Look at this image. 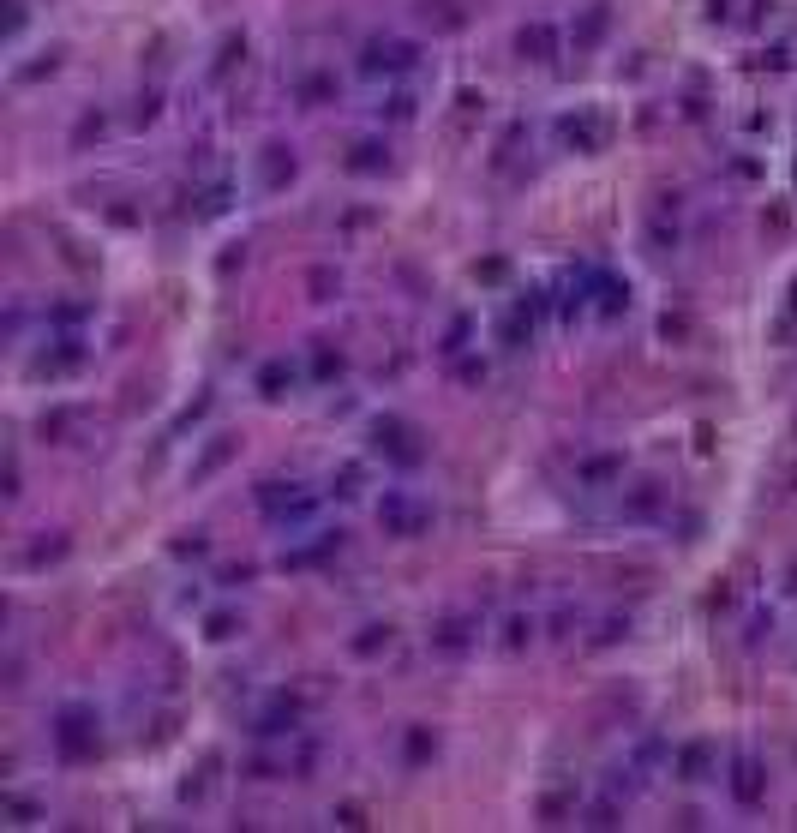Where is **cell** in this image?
Listing matches in <instances>:
<instances>
[{
	"label": "cell",
	"instance_id": "6da1fadb",
	"mask_svg": "<svg viewBox=\"0 0 797 833\" xmlns=\"http://www.w3.org/2000/svg\"><path fill=\"white\" fill-rule=\"evenodd\" d=\"M48 744H54V756L66 768H84V762L102 756V720L90 708H60L54 726H48Z\"/></svg>",
	"mask_w": 797,
	"mask_h": 833
},
{
	"label": "cell",
	"instance_id": "7a4b0ae2",
	"mask_svg": "<svg viewBox=\"0 0 797 833\" xmlns=\"http://www.w3.org/2000/svg\"><path fill=\"white\" fill-rule=\"evenodd\" d=\"M258 510H264L282 534H294V528H312V522H318V492H306L300 480H264V486H258Z\"/></svg>",
	"mask_w": 797,
	"mask_h": 833
},
{
	"label": "cell",
	"instance_id": "3957f363",
	"mask_svg": "<svg viewBox=\"0 0 797 833\" xmlns=\"http://www.w3.org/2000/svg\"><path fill=\"white\" fill-rule=\"evenodd\" d=\"M378 528H384L390 540H420V534L432 528V504L414 498V492H402V486H390V492L378 498Z\"/></svg>",
	"mask_w": 797,
	"mask_h": 833
},
{
	"label": "cell",
	"instance_id": "277c9868",
	"mask_svg": "<svg viewBox=\"0 0 797 833\" xmlns=\"http://www.w3.org/2000/svg\"><path fill=\"white\" fill-rule=\"evenodd\" d=\"M414 66H420V48L408 36H372L360 48V72L366 78H408Z\"/></svg>",
	"mask_w": 797,
	"mask_h": 833
},
{
	"label": "cell",
	"instance_id": "5b68a950",
	"mask_svg": "<svg viewBox=\"0 0 797 833\" xmlns=\"http://www.w3.org/2000/svg\"><path fill=\"white\" fill-rule=\"evenodd\" d=\"M372 450H378L384 462H396V468H420V456H426L420 432H414L402 414H378V420H372Z\"/></svg>",
	"mask_w": 797,
	"mask_h": 833
},
{
	"label": "cell",
	"instance_id": "8992f818",
	"mask_svg": "<svg viewBox=\"0 0 797 833\" xmlns=\"http://www.w3.org/2000/svg\"><path fill=\"white\" fill-rule=\"evenodd\" d=\"M426 648H432L438 660L474 654V648H480V618H438V624L426 630Z\"/></svg>",
	"mask_w": 797,
	"mask_h": 833
},
{
	"label": "cell",
	"instance_id": "52a82bcc",
	"mask_svg": "<svg viewBox=\"0 0 797 833\" xmlns=\"http://www.w3.org/2000/svg\"><path fill=\"white\" fill-rule=\"evenodd\" d=\"M552 132H558V144H564V150H576V156H594V150H606V120H600L594 108H582V114H564Z\"/></svg>",
	"mask_w": 797,
	"mask_h": 833
},
{
	"label": "cell",
	"instance_id": "ba28073f",
	"mask_svg": "<svg viewBox=\"0 0 797 833\" xmlns=\"http://www.w3.org/2000/svg\"><path fill=\"white\" fill-rule=\"evenodd\" d=\"M732 804L738 810H762L768 804V768H762V756H732Z\"/></svg>",
	"mask_w": 797,
	"mask_h": 833
},
{
	"label": "cell",
	"instance_id": "9c48e42d",
	"mask_svg": "<svg viewBox=\"0 0 797 833\" xmlns=\"http://www.w3.org/2000/svg\"><path fill=\"white\" fill-rule=\"evenodd\" d=\"M300 174V162H294V150L282 144V138H270L264 150H258V180H264V192H282L288 180Z\"/></svg>",
	"mask_w": 797,
	"mask_h": 833
},
{
	"label": "cell",
	"instance_id": "30bf717a",
	"mask_svg": "<svg viewBox=\"0 0 797 833\" xmlns=\"http://www.w3.org/2000/svg\"><path fill=\"white\" fill-rule=\"evenodd\" d=\"M516 54H522V60H534V66H552V60H558V30H552L546 18L522 24V30H516Z\"/></svg>",
	"mask_w": 797,
	"mask_h": 833
},
{
	"label": "cell",
	"instance_id": "8fae6325",
	"mask_svg": "<svg viewBox=\"0 0 797 833\" xmlns=\"http://www.w3.org/2000/svg\"><path fill=\"white\" fill-rule=\"evenodd\" d=\"M234 456H240V438H234V432H216V438H210V444L192 456V486H204L210 474H222Z\"/></svg>",
	"mask_w": 797,
	"mask_h": 833
},
{
	"label": "cell",
	"instance_id": "7c38bea8",
	"mask_svg": "<svg viewBox=\"0 0 797 833\" xmlns=\"http://www.w3.org/2000/svg\"><path fill=\"white\" fill-rule=\"evenodd\" d=\"M672 774H678L684 786H702V780L714 774V744H708V738H690V744H678V756H672Z\"/></svg>",
	"mask_w": 797,
	"mask_h": 833
},
{
	"label": "cell",
	"instance_id": "4fadbf2b",
	"mask_svg": "<svg viewBox=\"0 0 797 833\" xmlns=\"http://www.w3.org/2000/svg\"><path fill=\"white\" fill-rule=\"evenodd\" d=\"M606 30H612V6H606V0H594V6H582V18L570 24V42H576V54H588V48H600V42H606Z\"/></svg>",
	"mask_w": 797,
	"mask_h": 833
},
{
	"label": "cell",
	"instance_id": "5bb4252c",
	"mask_svg": "<svg viewBox=\"0 0 797 833\" xmlns=\"http://www.w3.org/2000/svg\"><path fill=\"white\" fill-rule=\"evenodd\" d=\"M414 12H420V24H426L432 36H456V30H468V6H462V0H420Z\"/></svg>",
	"mask_w": 797,
	"mask_h": 833
},
{
	"label": "cell",
	"instance_id": "9a60e30c",
	"mask_svg": "<svg viewBox=\"0 0 797 833\" xmlns=\"http://www.w3.org/2000/svg\"><path fill=\"white\" fill-rule=\"evenodd\" d=\"M660 504H666V492H660V480H636V486L624 492V504H618V516H624V522H648V516H660Z\"/></svg>",
	"mask_w": 797,
	"mask_h": 833
},
{
	"label": "cell",
	"instance_id": "2e32d148",
	"mask_svg": "<svg viewBox=\"0 0 797 833\" xmlns=\"http://www.w3.org/2000/svg\"><path fill=\"white\" fill-rule=\"evenodd\" d=\"M84 366V348H78V336H66V348H42L36 354V378H66V372H78Z\"/></svg>",
	"mask_w": 797,
	"mask_h": 833
},
{
	"label": "cell",
	"instance_id": "e0dca14e",
	"mask_svg": "<svg viewBox=\"0 0 797 833\" xmlns=\"http://www.w3.org/2000/svg\"><path fill=\"white\" fill-rule=\"evenodd\" d=\"M576 804H582V792H576V786H552V792H540L534 816H540L546 828H564V822L576 816Z\"/></svg>",
	"mask_w": 797,
	"mask_h": 833
},
{
	"label": "cell",
	"instance_id": "ac0fdd59",
	"mask_svg": "<svg viewBox=\"0 0 797 833\" xmlns=\"http://www.w3.org/2000/svg\"><path fill=\"white\" fill-rule=\"evenodd\" d=\"M384 168H390L384 138H354L348 144V174H384Z\"/></svg>",
	"mask_w": 797,
	"mask_h": 833
},
{
	"label": "cell",
	"instance_id": "d6986e66",
	"mask_svg": "<svg viewBox=\"0 0 797 833\" xmlns=\"http://www.w3.org/2000/svg\"><path fill=\"white\" fill-rule=\"evenodd\" d=\"M396 648V624H366L360 636H348V654L354 660H378V654H390Z\"/></svg>",
	"mask_w": 797,
	"mask_h": 833
},
{
	"label": "cell",
	"instance_id": "ffe728a7",
	"mask_svg": "<svg viewBox=\"0 0 797 833\" xmlns=\"http://www.w3.org/2000/svg\"><path fill=\"white\" fill-rule=\"evenodd\" d=\"M612 480H624V456H588L582 474H576V486H588V492H600Z\"/></svg>",
	"mask_w": 797,
	"mask_h": 833
},
{
	"label": "cell",
	"instance_id": "44dd1931",
	"mask_svg": "<svg viewBox=\"0 0 797 833\" xmlns=\"http://www.w3.org/2000/svg\"><path fill=\"white\" fill-rule=\"evenodd\" d=\"M240 60H246V36H240V30H228V36L216 42V60H210V84H222V78H228V72H234Z\"/></svg>",
	"mask_w": 797,
	"mask_h": 833
},
{
	"label": "cell",
	"instance_id": "7402d4cb",
	"mask_svg": "<svg viewBox=\"0 0 797 833\" xmlns=\"http://www.w3.org/2000/svg\"><path fill=\"white\" fill-rule=\"evenodd\" d=\"M534 630H540V618H534V612H510V618H504L498 648H504V654H522V648L534 642Z\"/></svg>",
	"mask_w": 797,
	"mask_h": 833
},
{
	"label": "cell",
	"instance_id": "603a6c76",
	"mask_svg": "<svg viewBox=\"0 0 797 833\" xmlns=\"http://www.w3.org/2000/svg\"><path fill=\"white\" fill-rule=\"evenodd\" d=\"M438 756V732L432 726H408V738H402V762L408 768H426Z\"/></svg>",
	"mask_w": 797,
	"mask_h": 833
},
{
	"label": "cell",
	"instance_id": "cb8c5ba5",
	"mask_svg": "<svg viewBox=\"0 0 797 833\" xmlns=\"http://www.w3.org/2000/svg\"><path fill=\"white\" fill-rule=\"evenodd\" d=\"M288 390H294V366H288V360H264V366H258V396L276 402V396H288Z\"/></svg>",
	"mask_w": 797,
	"mask_h": 833
},
{
	"label": "cell",
	"instance_id": "d4e9b609",
	"mask_svg": "<svg viewBox=\"0 0 797 833\" xmlns=\"http://www.w3.org/2000/svg\"><path fill=\"white\" fill-rule=\"evenodd\" d=\"M330 90H336V78H330V72H306L294 96H300L306 108H324V102H330Z\"/></svg>",
	"mask_w": 797,
	"mask_h": 833
},
{
	"label": "cell",
	"instance_id": "484cf974",
	"mask_svg": "<svg viewBox=\"0 0 797 833\" xmlns=\"http://www.w3.org/2000/svg\"><path fill=\"white\" fill-rule=\"evenodd\" d=\"M66 552H72V540H66V534H54V540H36V546L24 552V564H30V570H42V564H60Z\"/></svg>",
	"mask_w": 797,
	"mask_h": 833
},
{
	"label": "cell",
	"instance_id": "4316f807",
	"mask_svg": "<svg viewBox=\"0 0 797 833\" xmlns=\"http://www.w3.org/2000/svg\"><path fill=\"white\" fill-rule=\"evenodd\" d=\"M102 132H108V114H102V108H84V114H78V126H72V150H84V144H90V138H102Z\"/></svg>",
	"mask_w": 797,
	"mask_h": 833
},
{
	"label": "cell",
	"instance_id": "83f0119b",
	"mask_svg": "<svg viewBox=\"0 0 797 833\" xmlns=\"http://www.w3.org/2000/svg\"><path fill=\"white\" fill-rule=\"evenodd\" d=\"M594 288H600V312H606V318H618V312L630 306V288H624V282H612V276H594Z\"/></svg>",
	"mask_w": 797,
	"mask_h": 833
},
{
	"label": "cell",
	"instance_id": "f1b7e54d",
	"mask_svg": "<svg viewBox=\"0 0 797 833\" xmlns=\"http://www.w3.org/2000/svg\"><path fill=\"white\" fill-rule=\"evenodd\" d=\"M360 480H366V468H360V462H342V468L330 474V492H336V498H360Z\"/></svg>",
	"mask_w": 797,
	"mask_h": 833
},
{
	"label": "cell",
	"instance_id": "f546056e",
	"mask_svg": "<svg viewBox=\"0 0 797 833\" xmlns=\"http://www.w3.org/2000/svg\"><path fill=\"white\" fill-rule=\"evenodd\" d=\"M312 366H318V378H342V372H348L342 348H330V342H318V348H312Z\"/></svg>",
	"mask_w": 797,
	"mask_h": 833
},
{
	"label": "cell",
	"instance_id": "4dcf8cb0",
	"mask_svg": "<svg viewBox=\"0 0 797 833\" xmlns=\"http://www.w3.org/2000/svg\"><path fill=\"white\" fill-rule=\"evenodd\" d=\"M306 288H312V300H336V288H342V276H336L330 264H318V270L306 276Z\"/></svg>",
	"mask_w": 797,
	"mask_h": 833
},
{
	"label": "cell",
	"instance_id": "1f68e13d",
	"mask_svg": "<svg viewBox=\"0 0 797 833\" xmlns=\"http://www.w3.org/2000/svg\"><path fill=\"white\" fill-rule=\"evenodd\" d=\"M378 114H390V120H414V90H390V96L378 102Z\"/></svg>",
	"mask_w": 797,
	"mask_h": 833
},
{
	"label": "cell",
	"instance_id": "d6a6232c",
	"mask_svg": "<svg viewBox=\"0 0 797 833\" xmlns=\"http://www.w3.org/2000/svg\"><path fill=\"white\" fill-rule=\"evenodd\" d=\"M66 432H72V408L42 414V438H48V444H66Z\"/></svg>",
	"mask_w": 797,
	"mask_h": 833
},
{
	"label": "cell",
	"instance_id": "836d02e7",
	"mask_svg": "<svg viewBox=\"0 0 797 833\" xmlns=\"http://www.w3.org/2000/svg\"><path fill=\"white\" fill-rule=\"evenodd\" d=\"M468 336H474V318H456V324L444 330V342H438V348H444V354H462V348H468Z\"/></svg>",
	"mask_w": 797,
	"mask_h": 833
},
{
	"label": "cell",
	"instance_id": "e575fe53",
	"mask_svg": "<svg viewBox=\"0 0 797 833\" xmlns=\"http://www.w3.org/2000/svg\"><path fill=\"white\" fill-rule=\"evenodd\" d=\"M6 816H12V828H30V822H36L42 810H36L30 798H18V792H6Z\"/></svg>",
	"mask_w": 797,
	"mask_h": 833
},
{
	"label": "cell",
	"instance_id": "d590c367",
	"mask_svg": "<svg viewBox=\"0 0 797 833\" xmlns=\"http://www.w3.org/2000/svg\"><path fill=\"white\" fill-rule=\"evenodd\" d=\"M330 822H336V828H366V804H354V798H342V804L330 810Z\"/></svg>",
	"mask_w": 797,
	"mask_h": 833
},
{
	"label": "cell",
	"instance_id": "8d00e7d4",
	"mask_svg": "<svg viewBox=\"0 0 797 833\" xmlns=\"http://www.w3.org/2000/svg\"><path fill=\"white\" fill-rule=\"evenodd\" d=\"M582 828H618V798H600V804L582 816Z\"/></svg>",
	"mask_w": 797,
	"mask_h": 833
},
{
	"label": "cell",
	"instance_id": "74e56055",
	"mask_svg": "<svg viewBox=\"0 0 797 833\" xmlns=\"http://www.w3.org/2000/svg\"><path fill=\"white\" fill-rule=\"evenodd\" d=\"M60 72V54H48V60H30V66H18V84H36V78H54Z\"/></svg>",
	"mask_w": 797,
	"mask_h": 833
},
{
	"label": "cell",
	"instance_id": "f35d334b",
	"mask_svg": "<svg viewBox=\"0 0 797 833\" xmlns=\"http://www.w3.org/2000/svg\"><path fill=\"white\" fill-rule=\"evenodd\" d=\"M234 630H240V618H234V612H210V624H204V636H210V642H228Z\"/></svg>",
	"mask_w": 797,
	"mask_h": 833
},
{
	"label": "cell",
	"instance_id": "ab89813d",
	"mask_svg": "<svg viewBox=\"0 0 797 833\" xmlns=\"http://www.w3.org/2000/svg\"><path fill=\"white\" fill-rule=\"evenodd\" d=\"M156 114H162V96H156V90H144V96H138V108H132V120H138V126H150Z\"/></svg>",
	"mask_w": 797,
	"mask_h": 833
},
{
	"label": "cell",
	"instance_id": "60d3db41",
	"mask_svg": "<svg viewBox=\"0 0 797 833\" xmlns=\"http://www.w3.org/2000/svg\"><path fill=\"white\" fill-rule=\"evenodd\" d=\"M660 336H666V342H684V336H690V318H684V312H666V318H660Z\"/></svg>",
	"mask_w": 797,
	"mask_h": 833
},
{
	"label": "cell",
	"instance_id": "b9f144b4",
	"mask_svg": "<svg viewBox=\"0 0 797 833\" xmlns=\"http://www.w3.org/2000/svg\"><path fill=\"white\" fill-rule=\"evenodd\" d=\"M6 6H12V12H6V36L18 42V36H24V18H30V6H24V0H6Z\"/></svg>",
	"mask_w": 797,
	"mask_h": 833
},
{
	"label": "cell",
	"instance_id": "7bdbcfd3",
	"mask_svg": "<svg viewBox=\"0 0 797 833\" xmlns=\"http://www.w3.org/2000/svg\"><path fill=\"white\" fill-rule=\"evenodd\" d=\"M246 780H276V762H270V756H252V762H246Z\"/></svg>",
	"mask_w": 797,
	"mask_h": 833
},
{
	"label": "cell",
	"instance_id": "ee69618b",
	"mask_svg": "<svg viewBox=\"0 0 797 833\" xmlns=\"http://www.w3.org/2000/svg\"><path fill=\"white\" fill-rule=\"evenodd\" d=\"M456 378H462V384H474V378H486V360H462V366H456Z\"/></svg>",
	"mask_w": 797,
	"mask_h": 833
}]
</instances>
